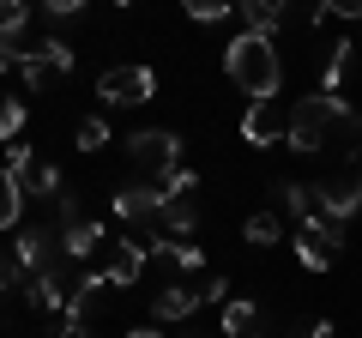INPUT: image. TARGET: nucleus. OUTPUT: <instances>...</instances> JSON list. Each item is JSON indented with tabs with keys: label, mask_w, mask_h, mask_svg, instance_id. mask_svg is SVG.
Instances as JSON below:
<instances>
[{
	"label": "nucleus",
	"mask_w": 362,
	"mask_h": 338,
	"mask_svg": "<svg viewBox=\"0 0 362 338\" xmlns=\"http://www.w3.org/2000/svg\"><path fill=\"white\" fill-rule=\"evenodd\" d=\"M223 73L235 78V91H247L254 103H278V85H284V61H278V42L272 37H235L223 49Z\"/></svg>",
	"instance_id": "1"
},
{
	"label": "nucleus",
	"mask_w": 362,
	"mask_h": 338,
	"mask_svg": "<svg viewBox=\"0 0 362 338\" xmlns=\"http://www.w3.org/2000/svg\"><path fill=\"white\" fill-rule=\"evenodd\" d=\"M332 133H362V115L344 103V97H302L296 109H290V151H326L332 145Z\"/></svg>",
	"instance_id": "2"
},
{
	"label": "nucleus",
	"mask_w": 362,
	"mask_h": 338,
	"mask_svg": "<svg viewBox=\"0 0 362 338\" xmlns=\"http://www.w3.org/2000/svg\"><path fill=\"white\" fill-rule=\"evenodd\" d=\"M115 218L127 223V235H139V242L157 247V223H163V187L157 182H133L115 194Z\"/></svg>",
	"instance_id": "3"
},
{
	"label": "nucleus",
	"mask_w": 362,
	"mask_h": 338,
	"mask_svg": "<svg viewBox=\"0 0 362 338\" xmlns=\"http://www.w3.org/2000/svg\"><path fill=\"white\" fill-rule=\"evenodd\" d=\"M127 157L145 169V175L169 182V175L181 169V133H175V127H139V133L127 139Z\"/></svg>",
	"instance_id": "4"
},
{
	"label": "nucleus",
	"mask_w": 362,
	"mask_h": 338,
	"mask_svg": "<svg viewBox=\"0 0 362 338\" xmlns=\"http://www.w3.org/2000/svg\"><path fill=\"white\" fill-rule=\"evenodd\" d=\"M97 97L109 109H139V103L157 97V73L151 66H103L97 73Z\"/></svg>",
	"instance_id": "5"
},
{
	"label": "nucleus",
	"mask_w": 362,
	"mask_h": 338,
	"mask_svg": "<svg viewBox=\"0 0 362 338\" xmlns=\"http://www.w3.org/2000/svg\"><path fill=\"white\" fill-rule=\"evenodd\" d=\"M338 254H344V235H338V223H326L320 211H314L308 223H296V260L308 266V272H332Z\"/></svg>",
	"instance_id": "6"
},
{
	"label": "nucleus",
	"mask_w": 362,
	"mask_h": 338,
	"mask_svg": "<svg viewBox=\"0 0 362 338\" xmlns=\"http://www.w3.org/2000/svg\"><path fill=\"white\" fill-rule=\"evenodd\" d=\"M66 73H73V49H66L61 37H54V42H37V49H25V61H18L25 91H42L49 78H66Z\"/></svg>",
	"instance_id": "7"
},
{
	"label": "nucleus",
	"mask_w": 362,
	"mask_h": 338,
	"mask_svg": "<svg viewBox=\"0 0 362 338\" xmlns=\"http://www.w3.org/2000/svg\"><path fill=\"white\" fill-rule=\"evenodd\" d=\"M145 254H151V242H139V235H115V242H109V260H103L109 290H133V284H139Z\"/></svg>",
	"instance_id": "8"
},
{
	"label": "nucleus",
	"mask_w": 362,
	"mask_h": 338,
	"mask_svg": "<svg viewBox=\"0 0 362 338\" xmlns=\"http://www.w3.org/2000/svg\"><path fill=\"white\" fill-rule=\"evenodd\" d=\"M314 211L344 230V223L362 211V182H320V187H314Z\"/></svg>",
	"instance_id": "9"
},
{
	"label": "nucleus",
	"mask_w": 362,
	"mask_h": 338,
	"mask_svg": "<svg viewBox=\"0 0 362 338\" xmlns=\"http://www.w3.org/2000/svg\"><path fill=\"white\" fill-rule=\"evenodd\" d=\"M242 139H247V145H284V139H290V115H284L278 103H247Z\"/></svg>",
	"instance_id": "10"
},
{
	"label": "nucleus",
	"mask_w": 362,
	"mask_h": 338,
	"mask_svg": "<svg viewBox=\"0 0 362 338\" xmlns=\"http://www.w3.org/2000/svg\"><path fill=\"white\" fill-rule=\"evenodd\" d=\"M13 254H18V266H25V278H37V272H54V235L42 230V223H25V230H18Z\"/></svg>",
	"instance_id": "11"
},
{
	"label": "nucleus",
	"mask_w": 362,
	"mask_h": 338,
	"mask_svg": "<svg viewBox=\"0 0 362 338\" xmlns=\"http://www.w3.org/2000/svg\"><path fill=\"white\" fill-rule=\"evenodd\" d=\"M199 308H206V290H194V284H163V290H157V302H151V314H157V320H169V326L187 320V314H199Z\"/></svg>",
	"instance_id": "12"
},
{
	"label": "nucleus",
	"mask_w": 362,
	"mask_h": 338,
	"mask_svg": "<svg viewBox=\"0 0 362 338\" xmlns=\"http://www.w3.org/2000/svg\"><path fill=\"white\" fill-rule=\"evenodd\" d=\"M235 18H242V30H247V37H278L290 13L278 6V0H242V6H235Z\"/></svg>",
	"instance_id": "13"
},
{
	"label": "nucleus",
	"mask_w": 362,
	"mask_h": 338,
	"mask_svg": "<svg viewBox=\"0 0 362 338\" xmlns=\"http://www.w3.org/2000/svg\"><path fill=\"white\" fill-rule=\"evenodd\" d=\"M103 242H109V230H103V223L78 218L73 230H61V260H90V254H97Z\"/></svg>",
	"instance_id": "14"
},
{
	"label": "nucleus",
	"mask_w": 362,
	"mask_h": 338,
	"mask_svg": "<svg viewBox=\"0 0 362 338\" xmlns=\"http://www.w3.org/2000/svg\"><path fill=\"white\" fill-rule=\"evenodd\" d=\"M25 296H30V308H42V314H66V296H73V290L61 284V272H37V278H25Z\"/></svg>",
	"instance_id": "15"
},
{
	"label": "nucleus",
	"mask_w": 362,
	"mask_h": 338,
	"mask_svg": "<svg viewBox=\"0 0 362 338\" xmlns=\"http://www.w3.org/2000/svg\"><path fill=\"white\" fill-rule=\"evenodd\" d=\"M350 66H356V49H350V42H332V54H326V66H320V97H338V85L350 78Z\"/></svg>",
	"instance_id": "16"
},
{
	"label": "nucleus",
	"mask_w": 362,
	"mask_h": 338,
	"mask_svg": "<svg viewBox=\"0 0 362 338\" xmlns=\"http://www.w3.org/2000/svg\"><path fill=\"white\" fill-rule=\"evenodd\" d=\"M18 218H25V182L0 169V230H13Z\"/></svg>",
	"instance_id": "17"
},
{
	"label": "nucleus",
	"mask_w": 362,
	"mask_h": 338,
	"mask_svg": "<svg viewBox=\"0 0 362 338\" xmlns=\"http://www.w3.org/2000/svg\"><path fill=\"white\" fill-rule=\"evenodd\" d=\"M254 332H259L254 302H223V338H254Z\"/></svg>",
	"instance_id": "18"
},
{
	"label": "nucleus",
	"mask_w": 362,
	"mask_h": 338,
	"mask_svg": "<svg viewBox=\"0 0 362 338\" xmlns=\"http://www.w3.org/2000/svg\"><path fill=\"white\" fill-rule=\"evenodd\" d=\"M25 194H37V199L54 206V199H66V175L54 163H37V169H30V182H25Z\"/></svg>",
	"instance_id": "19"
},
{
	"label": "nucleus",
	"mask_w": 362,
	"mask_h": 338,
	"mask_svg": "<svg viewBox=\"0 0 362 338\" xmlns=\"http://www.w3.org/2000/svg\"><path fill=\"white\" fill-rule=\"evenodd\" d=\"M242 235L254 247H278V242H284V223H278V211H254V218L242 223Z\"/></svg>",
	"instance_id": "20"
},
{
	"label": "nucleus",
	"mask_w": 362,
	"mask_h": 338,
	"mask_svg": "<svg viewBox=\"0 0 362 338\" xmlns=\"http://www.w3.org/2000/svg\"><path fill=\"white\" fill-rule=\"evenodd\" d=\"M25 121H30V109L18 103V97H0V145H18Z\"/></svg>",
	"instance_id": "21"
},
{
	"label": "nucleus",
	"mask_w": 362,
	"mask_h": 338,
	"mask_svg": "<svg viewBox=\"0 0 362 338\" xmlns=\"http://www.w3.org/2000/svg\"><path fill=\"white\" fill-rule=\"evenodd\" d=\"M30 25V6L25 0H0V42H18Z\"/></svg>",
	"instance_id": "22"
},
{
	"label": "nucleus",
	"mask_w": 362,
	"mask_h": 338,
	"mask_svg": "<svg viewBox=\"0 0 362 338\" xmlns=\"http://www.w3.org/2000/svg\"><path fill=\"white\" fill-rule=\"evenodd\" d=\"M278 199H284V211H290L296 223H308V218H314V187H302V182H284V187H278Z\"/></svg>",
	"instance_id": "23"
},
{
	"label": "nucleus",
	"mask_w": 362,
	"mask_h": 338,
	"mask_svg": "<svg viewBox=\"0 0 362 338\" xmlns=\"http://www.w3.org/2000/svg\"><path fill=\"white\" fill-rule=\"evenodd\" d=\"M194 223H199V206H194V199H163V230L187 235Z\"/></svg>",
	"instance_id": "24"
},
{
	"label": "nucleus",
	"mask_w": 362,
	"mask_h": 338,
	"mask_svg": "<svg viewBox=\"0 0 362 338\" xmlns=\"http://www.w3.org/2000/svg\"><path fill=\"white\" fill-rule=\"evenodd\" d=\"M151 254H169L181 272H199V266H206V247H194V242H157Z\"/></svg>",
	"instance_id": "25"
},
{
	"label": "nucleus",
	"mask_w": 362,
	"mask_h": 338,
	"mask_svg": "<svg viewBox=\"0 0 362 338\" xmlns=\"http://www.w3.org/2000/svg\"><path fill=\"white\" fill-rule=\"evenodd\" d=\"M109 145V121L103 115H85L78 121V151H103Z\"/></svg>",
	"instance_id": "26"
},
{
	"label": "nucleus",
	"mask_w": 362,
	"mask_h": 338,
	"mask_svg": "<svg viewBox=\"0 0 362 338\" xmlns=\"http://www.w3.org/2000/svg\"><path fill=\"white\" fill-rule=\"evenodd\" d=\"M235 6L230 0H187V18H194V25H218V18H230Z\"/></svg>",
	"instance_id": "27"
},
{
	"label": "nucleus",
	"mask_w": 362,
	"mask_h": 338,
	"mask_svg": "<svg viewBox=\"0 0 362 338\" xmlns=\"http://www.w3.org/2000/svg\"><path fill=\"white\" fill-rule=\"evenodd\" d=\"M157 187H163V199H194V187H199V175H194V169H187V163H181L175 175H169V182H157Z\"/></svg>",
	"instance_id": "28"
},
{
	"label": "nucleus",
	"mask_w": 362,
	"mask_h": 338,
	"mask_svg": "<svg viewBox=\"0 0 362 338\" xmlns=\"http://www.w3.org/2000/svg\"><path fill=\"white\" fill-rule=\"evenodd\" d=\"M30 169H37V151H30V145H6V175L30 182Z\"/></svg>",
	"instance_id": "29"
},
{
	"label": "nucleus",
	"mask_w": 362,
	"mask_h": 338,
	"mask_svg": "<svg viewBox=\"0 0 362 338\" xmlns=\"http://www.w3.org/2000/svg\"><path fill=\"white\" fill-rule=\"evenodd\" d=\"M18 284H25V266H18L13 247H0V296H6V290H18Z\"/></svg>",
	"instance_id": "30"
},
{
	"label": "nucleus",
	"mask_w": 362,
	"mask_h": 338,
	"mask_svg": "<svg viewBox=\"0 0 362 338\" xmlns=\"http://www.w3.org/2000/svg\"><path fill=\"white\" fill-rule=\"evenodd\" d=\"M18 61H25V49L18 42H0V73H18Z\"/></svg>",
	"instance_id": "31"
},
{
	"label": "nucleus",
	"mask_w": 362,
	"mask_h": 338,
	"mask_svg": "<svg viewBox=\"0 0 362 338\" xmlns=\"http://www.w3.org/2000/svg\"><path fill=\"white\" fill-rule=\"evenodd\" d=\"M42 13H49V18H78V0H49Z\"/></svg>",
	"instance_id": "32"
},
{
	"label": "nucleus",
	"mask_w": 362,
	"mask_h": 338,
	"mask_svg": "<svg viewBox=\"0 0 362 338\" xmlns=\"http://www.w3.org/2000/svg\"><path fill=\"white\" fill-rule=\"evenodd\" d=\"M206 302H230V278H211V284H206Z\"/></svg>",
	"instance_id": "33"
},
{
	"label": "nucleus",
	"mask_w": 362,
	"mask_h": 338,
	"mask_svg": "<svg viewBox=\"0 0 362 338\" xmlns=\"http://www.w3.org/2000/svg\"><path fill=\"white\" fill-rule=\"evenodd\" d=\"M61 338H97V332H90L85 320H61Z\"/></svg>",
	"instance_id": "34"
},
{
	"label": "nucleus",
	"mask_w": 362,
	"mask_h": 338,
	"mask_svg": "<svg viewBox=\"0 0 362 338\" xmlns=\"http://www.w3.org/2000/svg\"><path fill=\"white\" fill-rule=\"evenodd\" d=\"M308 338H332V320H314V326H308Z\"/></svg>",
	"instance_id": "35"
},
{
	"label": "nucleus",
	"mask_w": 362,
	"mask_h": 338,
	"mask_svg": "<svg viewBox=\"0 0 362 338\" xmlns=\"http://www.w3.org/2000/svg\"><path fill=\"white\" fill-rule=\"evenodd\" d=\"M127 338H157V326H133V332Z\"/></svg>",
	"instance_id": "36"
},
{
	"label": "nucleus",
	"mask_w": 362,
	"mask_h": 338,
	"mask_svg": "<svg viewBox=\"0 0 362 338\" xmlns=\"http://www.w3.org/2000/svg\"><path fill=\"white\" fill-rule=\"evenodd\" d=\"M350 157H356V182H362V145H350Z\"/></svg>",
	"instance_id": "37"
},
{
	"label": "nucleus",
	"mask_w": 362,
	"mask_h": 338,
	"mask_svg": "<svg viewBox=\"0 0 362 338\" xmlns=\"http://www.w3.org/2000/svg\"><path fill=\"white\" fill-rule=\"evenodd\" d=\"M254 338H259V332H254Z\"/></svg>",
	"instance_id": "38"
}]
</instances>
